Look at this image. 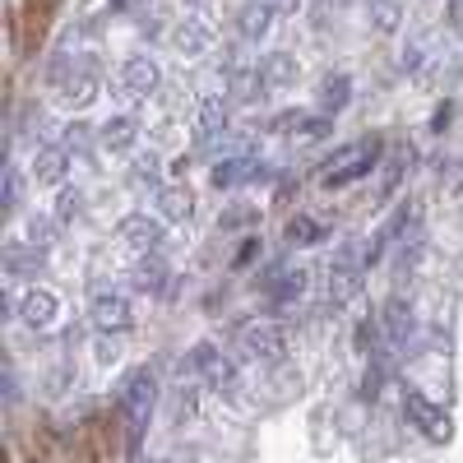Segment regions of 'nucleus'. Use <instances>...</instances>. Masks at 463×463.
Wrapping results in <instances>:
<instances>
[{"label":"nucleus","instance_id":"f257e3e1","mask_svg":"<svg viewBox=\"0 0 463 463\" xmlns=\"http://www.w3.org/2000/svg\"><path fill=\"white\" fill-rule=\"evenodd\" d=\"M380 139L371 135V139H357V144H343L338 153H329V163H325V185L334 190V185H347V181H357V176H366L371 167H375V158H380Z\"/></svg>","mask_w":463,"mask_h":463},{"label":"nucleus","instance_id":"f03ea898","mask_svg":"<svg viewBox=\"0 0 463 463\" xmlns=\"http://www.w3.org/2000/svg\"><path fill=\"white\" fill-rule=\"evenodd\" d=\"M121 417H126V431H130V440L139 436V427L148 421V412H153V371H130L126 375V390H121Z\"/></svg>","mask_w":463,"mask_h":463},{"label":"nucleus","instance_id":"7ed1b4c3","mask_svg":"<svg viewBox=\"0 0 463 463\" xmlns=\"http://www.w3.org/2000/svg\"><path fill=\"white\" fill-rule=\"evenodd\" d=\"M237 353L246 362H274L283 357V329L269 325V320H250L237 329Z\"/></svg>","mask_w":463,"mask_h":463},{"label":"nucleus","instance_id":"20e7f679","mask_svg":"<svg viewBox=\"0 0 463 463\" xmlns=\"http://www.w3.org/2000/svg\"><path fill=\"white\" fill-rule=\"evenodd\" d=\"M56 10H61V0H24V10H19V47L28 56L47 43V28H52Z\"/></svg>","mask_w":463,"mask_h":463},{"label":"nucleus","instance_id":"39448f33","mask_svg":"<svg viewBox=\"0 0 463 463\" xmlns=\"http://www.w3.org/2000/svg\"><path fill=\"white\" fill-rule=\"evenodd\" d=\"M116 237H121V246L135 250V255H153V250H158V241H163V227L153 222V218H144V213H130V218H121Z\"/></svg>","mask_w":463,"mask_h":463},{"label":"nucleus","instance_id":"423d86ee","mask_svg":"<svg viewBox=\"0 0 463 463\" xmlns=\"http://www.w3.org/2000/svg\"><path fill=\"white\" fill-rule=\"evenodd\" d=\"M190 362H195V371L204 375V384H209V390H232V384H237V371H232V362L218 353L213 343H200V347H195V357H190Z\"/></svg>","mask_w":463,"mask_h":463},{"label":"nucleus","instance_id":"0eeeda50","mask_svg":"<svg viewBox=\"0 0 463 463\" xmlns=\"http://www.w3.org/2000/svg\"><path fill=\"white\" fill-rule=\"evenodd\" d=\"M89 316H93L98 329H126V325H130V301H126L121 292H98Z\"/></svg>","mask_w":463,"mask_h":463},{"label":"nucleus","instance_id":"6e6552de","mask_svg":"<svg viewBox=\"0 0 463 463\" xmlns=\"http://www.w3.org/2000/svg\"><path fill=\"white\" fill-rule=\"evenodd\" d=\"M19 445H24L28 463H56V458H61V449H56V436H52V427H47V421H33V427H24Z\"/></svg>","mask_w":463,"mask_h":463},{"label":"nucleus","instance_id":"1a4fd4ad","mask_svg":"<svg viewBox=\"0 0 463 463\" xmlns=\"http://www.w3.org/2000/svg\"><path fill=\"white\" fill-rule=\"evenodd\" d=\"M403 403H408V417H412V421H417V427L427 431L431 440H445V436H449V417H445L436 403H427L421 394H408Z\"/></svg>","mask_w":463,"mask_h":463},{"label":"nucleus","instance_id":"9d476101","mask_svg":"<svg viewBox=\"0 0 463 463\" xmlns=\"http://www.w3.org/2000/svg\"><path fill=\"white\" fill-rule=\"evenodd\" d=\"M93 98H98V70H93V65H80V70H74L70 80L61 84V102H65V107H89Z\"/></svg>","mask_w":463,"mask_h":463},{"label":"nucleus","instance_id":"9b49d317","mask_svg":"<svg viewBox=\"0 0 463 463\" xmlns=\"http://www.w3.org/2000/svg\"><path fill=\"white\" fill-rule=\"evenodd\" d=\"M5 274H10V279H37V274H43V246L14 241V246L5 250Z\"/></svg>","mask_w":463,"mask_h":463},{"label":"nucleus","instance_id":"f8f14e48","mask_svg":"<svg viewBox=\"0 0 463 463\" xmlns=\"http://www.w3.org/2000/svg\"><path fill=\"white\" fill-rule=\"evenodd\" d=\"M121 84H126V93H130V98L153 93V89H158V65H153L148 56H130V61H126V70H121Z\"/></svg>","mask_w":463,"mask_h":463},{"label":"nucleus","instance_id":"ddd939ff","mask_svg":"<svg viewBox=\"0 0 463 463\" xmlns=\"http://www.w3.org/2000/svg\"><path fill=\"white\" fill-rule=\"evenodd\" d=\"M264 89H269V74L264 70H232L227 74V93L237 98V102H260L264 98Z\"/></svg>","mask_w":463,"mask_h":463},{"label":"nucleus","instance_id":"4468645a","mask_svg":"<svg viewBox=\"0 0 463 463\" xmlns=\"http://www.w3.org/2000/svg\"><path fill=\"white\" fill-rule=\"evenodd\" d=\"M24 325H33V329H47L52 320H56V297L52 292H43V288H33L28 297H24Z\"/></svg>","mask_w":463,"mask_h":463},{"label":"nucleus","instance_id":"2eb2a0df","mask_svg":"<svg viewBox=\"0 0 463 463\" xmlns=\"http://www.w3.org/2000/svg\"><path fill=\"white\" fill-rule=\"evenodd\" d=\"M33 167H37V181L61 185V181H65V167H70V153H65V148H43Z\"/></svg>","mask_w":463,"mask_h":463},{"label":"nucleus","instance_id":"dca6fc26","mask_svg":"<svg viewBox=\"0 0 463 463\" xmlns=\"http://www.w3.org/2000/svg\"><path fill=\"white\" fill-rule=\"evenodd\" d=\"M279 130H297V135H325L329 130V116H311V111H283L279 121H274Z\"/></svg>","mask_w":463,"mask_h":463},{"label":"nucleus","instance_id":"f3484780","mask_svg":"<svg viewBox=\"0 0 463 463\" xmlns=\"http://www.w3.org/2000/svg\"><path fill=\"white\" fill-rule=\"evenodd\" d=\"M288 241H297V246H320V241H329V227L297 213V218H288Z\"/></svg>","mask_w":463,"mask_h":463},{"label":"nucleus","instance_id":"a211bd4d","mask_svg":"<svg viewBox=\"0 0 463 463\" xmlns=\"http://www.w3.org/2000/svg\"><path fill=\"white\" fill-rule=\"evenodd\" d=\"M269 14H274V5H269V0H246L241 14H237V28H241L246 37H260V33L269 28Z\"/></svg>","mask_w":463,"mask_h":463},{"label":"nucleus","instance_id":"6ab92c4d","mask_svg":"<svg viewBox=\"0 0 463 463\" xmlns=\"http://www.w3.org/2000/svg\"><path fill=\"white\" fill-rule=\"evenodd\" d=\"M227 135V111H222V102H204L200 107V144H213V139H222Z\"/></svg>","mask_w":463,"mask_h":463},{"label":"nucleus","instance_id":"aec40b11","mask_svg":"<svg viewBox=\"0 0 463 463\" xmlns=\"http://www.w3.org/2000/svg\"><path fill=\"white\" fill-rule=\"evenodd\" d=\"M301 269H292V274H288V269H274V279H264V297H274V301H292L297 292H301Z\"/></svg>","mask_w":463,"mask_h":463},{"label":"nucleus","instance_id":"412c9836","mask_svg":"<svg viewBox=\"0 0 463 463\" xmlns=\"http://www.w3.org/2000/svg\"><path fill=\"white\" fill-rule=\"evenodd\" d=\"M347 102H353V80H347V74H334V80H325V89H320V107L334 116V111H343Z\"/></svg>","mask_w":463,"mask_h":463},{"label":"nucleus","instance_id":"4be33fe9","mask_svg":"<svg viewBox=\"0 0 463 463\" xmlns=\"http://www.w3.org/2000/svg\"><path fill=\"white\" fill-rule=\"evenodd\" d=\"M158 204H163L167 218H190V213H195V195H190L185 185H167V190H158Z\"/></svg>","mask_w":463,"mask_h":463},{"label":"nucleus","instance_id":"5701e85b","mask_svg":"<svg viewBox=\"0 0 463 463\" xmlns=\"http://www.w3.org/2000/svg\"><path fill=\"white\" fill-rule=\"evenodd\" d=\"M260 176V163H246V158H232L222 167H213V185H241V181H255Z\"/></svg>","mask_w":463,"mask_h":463},{"label":"nucleus","instance_id":"b1692460","mask_svg":"<svg viewBox=\"0 0 463 463\" xmlns=\"http://www.w3.org/2000/svg\"><path fill=\"white\" fill-rule=\"evenodd\" d=\"M102 144H107L111 153L130 148V144H135V121H130V116H116V121H107V126H102Z\"/></svg>","mask_w":463,"mask_h":463},{"label":"nucleus","instance_id":"393cba45","mask_svg":"<svg viewBox=\"0 0 463 463\" xmlns=\"http://www.w3.org/2000/svg\"><path fill=\"white\" fill-rule=\"evenodd\" d=\"M384 329H390V338H403L412 329V311H408L403 297H394L390 306H384Z\"/></svg>","mask_w":463,"mask_h":463},{"label":"nucleus","instance_id":"a878e982","mask_svg":"<svg viewBox=\"0 0 463 463\" xmlns=\"http://www.w3.org/2000/svg\"><path fill=\"white\" fill-rule=\"evenodd\" d=\"M366 5H371V19H375L380 33H390L403 19V0H366Z\"/></svg>","mask_w":463,"mask_h":463},{"label":"nucleus","instance_id":"bb28decb","mask_svg":"<svg viewBox=\"0 0 463 463\" xmlns=\"http://www.w3.org/2000/svg\"><path fill=\"white\" fill-rule=\"evenodd\" d=\"M135 283H139V288H148V292H163V288H167V264H158V260H148V264H139V274H135Z\"/></svg>","mask_w":463,"mask_h":463},{"label":"nucleus","instance_id":"cd10ccee","mask_svg":"<svg viewBox=\"0 0 463 463\" xmlns=\"http://www.w3.org/2000/svg\"><path fill=\"white\" fill-rule=\"evenodd\" d=\"M158 172H163L158 153H144V158H135V181H139V185H153V181H158Z\"/></svg>","mask_w":463,"mask_h":463},{"label":"nucleus","instance_id":"c85d7f7f","mask_svg":"<svg viewBox=\"0 0 463 463\" xmlns=\"http://www.w3.org/2000/svg\"><path fill=\"white\" fill-rule=\"evenodd\" d=\"M176 43H181L185 52H204V43H209V33H204L200 24H181V28H176Z\"/></svg>","mask_w":463,"mask_h":463},{"label":"nucleus","instance_id":"c756f323","mask_svg":"<svg viewBox=\"0 0 463 463\" xmlns=\"http://www.w3.org/2000/svg\"><path fill=\"white\" fill-rule=\"evenodd\" d=\"M70 463H107L98 449H93V440L80 431V436H74V445H70Z\"/></svg>","mask_w":463,"mask_h":463},{"label":"nucleus","instance_id":"7c9ffc66","mask_svg":"<svg viewBox=\"0 0 463 463\" xmlns=\"http://www.w3.org/2000/svg\"><path fill=\"white\" fill-rule=\"evenodd\" d=\"M74 213H80V190H61V200H56V218L70 222Z\"/></svg>","mask_w":463,"mask_h":463},{"label":"nucleus","instance_id":"2f4dec72","mask_svg":"<svg viewBox=\"0 0 463 463\" xmlns=\"http://www.w3.org/2000/svg\"><path fill=\"white\" fill-rule=\"evenodd\" d=\"M264 74H269V80H292V61H288L283 52H279V56H269Z\"/></svg>","mask_w":463,"mask_h":463},{"label":"nucleus","instance_id":"473e14b6","mask_svg":"<svg viewBox=\"0 0 463 463\" xmlns=\"http://www.w3.org/2000/svg\"><path fill=\"white\" fill-rule=\"evenodd\" d=\"M28 241H33V246H52V222L37 218V222L28 227Z\"/></svg>","mask_w":463,"mask_h":463},{"label":"nucleus","instance_id":"72a5a7b5","mask_svg":"<svg viewBox=\"0 0 463 463\" xmlns=\"http://www.w3.org/2000/svg\"><path fill=\"white\" fill-rule=\"evenodd\" d=\"M61 148H65V153H70V148H89V126H70V135H65Z\"/></svg>","mask_w":463,"mask_h":463},{"label":"nucleus","instance_id":"f704fd0d","mask_svg":"<svg viewBox=\"0 0 463 463\" xmlns=\"http://www.w3.org/2000/svg\"><path fill=\"white\" fill-rule=\"evenodd\" d=\"M241 222H255V209H232L222 218V227H241Z\"/></svg>","mask_w":463,"mask_h":463},{"label":"nucleus","instance_id":"c9c22d12","mask_svg":"<svg viewBox=\"0 0 463 463\" xmlns=\"http://www.w3.org/2000/svg\"><path fill=\"white\" fill-rule=\"evenodd\" d=\"M19 204V181H14V172H5V209H14Z\"/></svg>","mask_w":463,"mask_h":463},{"label":"nucleus","instance_id":"e433bc0d","mask_svg":"<svg viewBox=\"0 0 463 463\" xmlns=\"http://www.w3.org/2000/svg\"><path fill=\"white\" fill-rule=\"evenodd\" d=\"M255 250H260V241H255V237H250V241H246V246H241V255H237V264H246V260H250V255H255Z\"/></svg>","mask_w":463,"mask_h":463},{"label":"nucleus","instance_id":"4c0bfd02","mask_svg":"<svg viewBox=\"0 0 463 463\" xmlns=\"http://www.w3.org/2000/svg\"><path fill=\"white\" fill-rule=\"evenodd\" d=\"M269 5H279V10H292V5H297V0H269Z\"/></svg>","mask_w":463,"mask_h":463}]
</instances>
